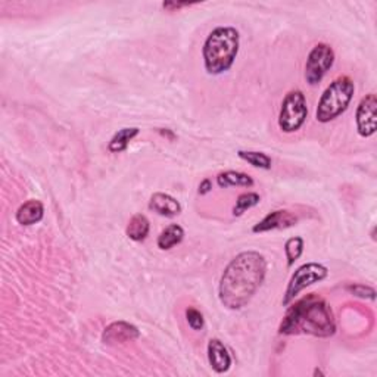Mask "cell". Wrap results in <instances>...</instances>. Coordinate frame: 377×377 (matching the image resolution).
Returning <instances> with one entry per match:
<instances>
[{
    "label": "cell",
    "mask_w": 377,
    "mask_h": 377,
    "mask_svg": "<svg viewBox=\"0 0 377 377\" xmlns=\"http://www.w3.org/2000/svg\"><path fill=\"white\" fill-rule=\"evenodd\" d=\"M267 259L256 251L236 255L224 268L218 298L227 310L239 311L252 301L267 276Z\"/></svg>",
    "instance_id": "cell-1"
},
{
    "label": "cell",
    "mask_w": 377,
    "mask_h": 377,
    "mask_svg": "<svg viewBox=\"0 0 377 377\" xmlns=\"http://www.w3.org/2000/svg\"><path fill=\"white\" fill-rule=\"evenodd\" d=\"M279 333L285 336L310 335L315 337H330L336 333V322L330 305L310 293L295 302L286 311L279 326Z\"/></svg>",
    "instance_id": "cell-2"
},
{
    "label": "cell",
    "mask_w": 377,
    "mask_h": 377,
    "mask_svg": "<svg viewBox=\"0 0 377 377\" xmlns=\"http://www.w3.org/2000/svg\"><path fill=\"white\" fill-rule=\"evenodd\" d=\"M240 34L234 27H217L212 30L202 47L205 71L209 76L227 73L238 58Z\"/></svg>",
    "instance_id": "cell-3"
},
{
    "label": "cell",
    "mask_w": 377,
    "mask_h": 377,
    "mask_svg": "<svg viewBox=\"0 0 377 377\" xmlns=\"http://www.w3.org/2000/svg\"><path fill=\"white\" fill-rule=\"evenodd\" d=\"M353 94H356V85L349 77L340 76L335 78L318 100L315 111L317 121L327 124L336 120L349 108Z\"/></svg>",
    "instance_id": "cell-4"
},
{
    "label": "cell",
    "mask_w": 377,
    "mask_h": 377,
    "mask_svg": "<svg viewBox=\"0 0 377 377\" xmlns=\"http://www.w3.org/2000/svg\"><path fill=\"white\" fill-rule=\"evenodd\" d=\"M308 118V103L301 90H290L281 102L279 128L283 133H297Z\"/></svg>",
    "instance_id": "cell-5"
},
{
    "label": "cell",
    "mask_w": 377,
    "mask_h": 377,
    "mask_svg": "<svg viewBox=\"0 0 377 377\" xmlns=\"http://www.w3.org/2000/svg\"><path fill=\"white\" fill-rule=\"evenodd\" d=\"M328 276V268L323 264L318 263H306L301 267L295 270L292 274L285 295H283V306L290 305L295 299H297L298 295L306 289L308 286L314 285V283L323 281Z\"/></svg>",
    "instance_id": "cell-6"
},
{
    "label": "cell",
    "mask_w": 377,
    "mask_h": 377,
    "mask_svg": "<svg viewBox=\"0 0 377 377\" xmlns=\"http://www.w3.org/2000/svg\"><path fill=\"white\" fill-rule=\"evenodd\" d=\"M335 51L327 43H318L310 51L305 62V80L310 86L320 85L335 64Z\"/></svg>",
    "instance_id": "cell-7"
},
{
    "label": "cell",
    "mask_w": 377,
    "mask_h": 377,
    "mask_svg": "<svg viewBox=\"0 0 377 377\" xmlns=\"http://www.w3.org/2000/svg\"><path fill=\"white\" fill-rule=\"evenodd\" d=\"M357 132L361 137L369 139L377 130V98L374 93H369L361 99L356 112Z\"/></svg>",
    "instance_id": "cell-8"
},
{
    "label": "cell",
    "mask_w": 377,
    "mask_h": 377,
    "mask_svg": "<svg viewBox=\"0 0 377 377\" xmlns=\"http://www.w3.org/2000/svg\"><path fill=\"white\" fill-rule=\"evenodd\" d=\"M140 337V330L128 322L120 320L106 326L102 333V342L105 345H121L133 342Z\"/></svg>",
    "instance_id": "cell-9"
},
{
    "label": "cell",
    "mask_w": 377,
    "mask_h": 377,
    "mask_svg": "<svg viewBox=\"0 0 377 377\" xmlns=\"http://www.w3.org/2000/svg\"><path fill=\"white\" fill-rule=\"evenodd\" d=\"M298 217L288 209H276L267 214L261 221L252 227V233H265L271 230H281L297 226Z\"/></svg>",
    "instance_id": "cell-10"
},
{
    "label": "cell",
    "mask_w": 377,
    "mask_h": 377,
    "mask_svg": "<svg viewBox=\"0 0 377 377\" xmlns=\"http://www.w3.org/2000/svg\"><path fill=\"white\" fill-rule=\"evenodd\" d=\"M207 353H208V361H209L211 369L217 374L227 373L230 370L233 358L230 356L227 347L224 345L218 337L209 339L208 347H207Z\"/></svg>",
    "instance_id": "cell-11"
},
{
    "label": "cell",
    "mask_w": 377,
    "mask_h": 377,
    "mask_svg": "<svg viewBox=\"0 0 377 377\" xmlns=\"http://www.w3.org/2000/svg\"><path fill=\"white\" fill-rule=\"evenodd\" d=\"M149 209L157 212V214L161 217H168V218L180 216L183 211L179 200H177L174 196L168 193H162V192H157L150 196Z\"/></svg>",
    "instance_id": "cell-12"
},
{
    "label": "cell",
    "mask_w": 377,
    "mask_h": 377,
    "mask_svg": "<svg viewBox=\"0 0 377 377\" xmlns=\"http://www.w3.org/2000/svg\"><path fill=\"white\" fill-rule=\"evenodd\" d=\"M44 217V205L37 199H30L24 202L15 214L17 222L21 226H33L37 224Z\"/></svg>",
    "instance_id": "cell-13"
},
{
    "label": "cell",
    "mask_w": 377,
    "mask_h": 377,
    "mask_svg": "<svg viewBox=\"0 0 377 377\" xmlns=\"http://www.w3.org/2000/svg\"><path fill=\"white\" fill-rule=\"evenodd\" d=\"M150 231V222L146 216L143 214H134L130 218L125 234L130 240L133 242H143Z\"/></svg>",
    "instance_id": "cell-14"
},
{
    "label": "cell",
    "mask_w": 377,
    "mask_h": 377,
    "mask_svg": "<svg viewBox=\"0 0 377 377\" xmlns=\"http://www.w3.org/2000/svg\"><path fill=\"white\" fill-rule=\"evenodd\" d=\"M140 134V128L139 127H124L112 136L108 143V150L111 153H121L127 150L128 145L132 143V140H134Z\"/></svg>",
    "instance_id": "cell-15"
},
{
    "label": "cell",
    "mask_w": 377,
    "mask_h": 377,
    "mask_svg": "<svg viewBox=\"0 0 377 377\" xmlns=\"http://www.w3.org/2000/svg\"><path fill=\"white\" fill-rule=\"evenodd\" d=\"M184 239V229L179 224H170L158 236L157 245L161 251H170L174 246L180 245Z\"/></svg>",
    "instance_id": "cell-16"
},
{
    "label": "cell",
    "mask_w": 377,
    "mask_h": 377,
    "mask_svg": "<svg viewBox=\"0 0 377 377\" xmlns=\"http://www.w3.org/2000/svg\"><path fill=\"white\" fill-rule=\"evenodd\" d=\"M217 184L221 188H227V187H233V186H239V187H252L255 184L254 179L246 173H240V171H224L220 173L217 175Z\"/></svg>",
    "instance_id": "cell-17"
},
{
    "label": "cell",
    "mask_w": 377,
    "mask_h": 377,
    "mask_svg": "<svg viewBox=\"0 0 377 377\" xmlns=\"http://www.w3.org/2000/svg\"><path fill=\"white\" fill-rule=\"evenodd\" d=\"M238 157L249 165L259 170H271L273 161L264 152L258 150H238Z\"/></svg>",
    "instance_id": "cell-18"
},
{
    "label": "cell",
    "mask_w": 377,
    "mask_h": 377,
    "mask_svg": "<svg viewBox=\"0 0 377 377\" xmlns=\"http://www.w3.org/2000/svg\"><path fill=\"white\" fill-rule=\"evenodd\" d=\"M259 202H261V196H259L256 192L240 193L238 196V199H236V205L233 208V216L242 217L247 209L256 207Z\"/></svg>",
    "instance_id": "cell-19"
},
{
    "label": "cell",
    "mask_w": 377,
    "mask_h": 377,
    "mask_svg": "<svg viewBox=\"0 0 377 377\" xmlns=\"http://www.w3.org/2000/svg\"><path fill=\"white\" fill-rule=\"evenodd\" d=\"M304 247H305V242L301 238V236H295V238H290L286 240L285 243V254H286V259H288V267H293V264L298 261V259L302 256L304 254Z\"/></svg>",
    "instance_id": "cell-20"
},
{
    "label": "cell",
    "mask_w": 377,
    "mask_h": 377,
    "mask_svg": "<svg viewBox=\"0 0 377 377\" xmlns=\"http://www.w3.org/2000/svg\"><path fill=\"white\" fill-rule=\"evenodd\" d=\"M347 290L351 292L353 297L361 298V299H369V301L376 299V290L367 285H362V283H349V285L347 286Z\"/></svg>",
    "instance_id": "cell-21"
},
{
    "label": "cell",
    "mask_w": 377,
    "mask_h": 377,
    "mask_svg": "<svg viewBox=\"0 0 377 377\" xmlns=\"http://www.w3.org/2000/svg\"><path fill=\"white\" fill-rule=\"evenodd\" d=\"M186 320H187L188 327H191L192 330H196V332L202 330L205 326V318H204L202 313L193 308V306H188V308L186 310Z\"/></svg>",
    "instance_id": "cell-22"
},
{
    "label": "cell",
    "mask_w": 377,
    "mask_h": 377,
    "mask_svg": "<svg viewBox=\"0 0 377 377\" xmlns=\"http://www.w3.org/2000/svg\"><path fill=\"white\" fill-rule=\"evenodd\" d=\"M187 6H191V3H183V2H164L162 3V8L165 10H170V12L180 10V9L187 8Z\"/></svg>",
    "instance_id": "cell-23"
},
{
    "label": "cell",
    "mask_w": 377,
    "mask_h": 377,
    "mask_svg": "<svg viewBox=\"0 0 377 377\" xmlns=\"http://www.w3.org/2000/svg\"><path fill=\"white\" fill-rule=\"evenodd\" d=\"M211 191H212V183H211L209 179H205V180L200 182L199 188H198V193H199V195L205 196V195H208Z\"/></svg>",
    "instance_id": "cell-24"
},
{
    "label": "cell",
    "mask_w": 377,
    "mask_h": 377,
    "mask_svg": "<svg viewBox=\"0 0 377 377\" xmlns=\"http://www.w3.org/2000/svg\"><path fill=\"white\" fill-rule=\"evenodd\" d=\"M317 374H320V376H324V373H323L322 370H318V369H315V371H314V376H317Z\"/></svg>",
    "instance_id": "cell-25"
}]
</instances>
